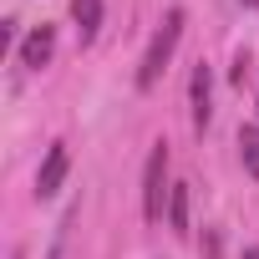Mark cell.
I'll return each instance as SVG.
<instances>
[{"instance_id": "7", "label": "cell", "mask_w": 259, "mask_h": 259, "mask_svg": "<svg viewBox=\"0 0 259 259\" xmlns=\"http://www.w3.org/2000/svg\"><path fill=\"white\" fill-rule=\"evenodd\" d=\"M239 158H244L249 178H259V122H244L239 127Z\"/></svg>"}, {"instance_id": "3", "label": "cell", "mask_w": 259, "mask_h": 259, "mask_svg": "<svg viewBox=\"0 0 259 259\" xmlns=\"http://www.w3.org/2000/svg\"><path fill=\"white\" fill-rule=\"evenodd\" d=\"M188 112H193V133H203V127L213 122V71L203 61L188 76Z\"/></svg>"}, {"instance_id": "10", "label": "cell", "mask_w": 259, "mask_h": 259, "mask_svg": "<svg viewBox=\"0 0 259 259\" xmlns=\"http://www.w3.org/2000/svg\"><path fill=\"white\" fill-rule=\"evenodd\" d=\"M244 259H259V249H244Z\"/></svg>"}, {"instance_id": "8", "label": "cell", "mask_w": 259, "mask_h": 259, "mask_svg": "<svg viewBox=\"0 0 259 259\" xmlns=\"http://www.w3.org/2000/svg\"><path fill=\"white\" fill-rule=\"evenodd\" d=\"M168 224H173V234H188V183H173V193H168Z\"/></svg>"}, {"instance_id": "2", "label": "cell", "mask_w": 259, "mask_h": 259, "mask_svg": "<svg viewBox=\"0 0 259 259\" xmlns=\"http://www.w3.org/2000/svg\"><path fill=\"white\" fill-rule=\"evenodd\" d=\"M168 193H173V183H168V143H158L148 153V173H143V219L148 224H163Z\"/></svg>"}, {"instance_id": "9", "label": "cell", "mask_w": 259, "mask_h": 259, "mask_svg": "<svg viewBox=\"0 0 259 259\" xmlns=\"http://www.w3.org/2000/svg\"><path fill=\"white\" fill-rule=\"evenodd\" d=\"M239 6H249V11H259V0H239Z\"/></svg>"}, {"instance_id": "5", "label": "cell", "mask_w": 259, "mask_h": 259, "mask_svg": "<svg viewBox=\"0 0 259 259\" xmlns=\"http://www.w3.org/2000/svg\"><path fill=\"white\" fill-rule=\"evenodd\" d=\"M51 56H56V26L41 21V26H31V36L21 41V66H26V71H41Z\"/></svg>"}, {"instance_id": "4", "label": "cell", "mask_w": 259, "mask_h": 259, "mask_svg": "<svg viewBox=\"0 0 259 259\" xmlns=\"http://www.w3.org/2000/svg\"><path fill=\"white\" fill-rule=\"evenodd\" d=\"M66 173H71V153H66V143H51V148H46V158H41V173H36V198L61 193Z\"/></svg>"}, {"instance_id": "1", "label": "cell", "mask_w": 259, "mask_h": 259, "mask_svg": "<svg viewBox=\"0 0 259 259\" xmlns=\"http://www.w3.org/2000/svg\"><path fill=\"white\" fill-rule=\"evenodd\" d=\"M178 36H183V11L173 6V11L163 16V26L153 31L143 61H138V92H153V87H158V76L168 71V61H173V51H178Z\"/></svg>"}, {"instance_id": "6", "label": "cell", "mask_w": 259, "mask_h": 259, "mask_svg": "<svg viewBox=\"0 0 259 259\" xmlns=\"http://www.w3.org/2000/svg\"><path fill=\"white\" fill-rule=\"evenodd\" d=\"M71 21H76L81 41H97V31H102V0H71Z\"/></svg>"}]
</instances>
